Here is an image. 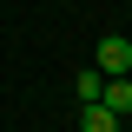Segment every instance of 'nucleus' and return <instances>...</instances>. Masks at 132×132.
Returning <instances> with one entry per match:
<instances>
[{
  "mask_svg": "<svg viewBox=\"0 0 132 132\" xmlns=\"http://www.w3.org/2000/svg\"><path fill=\"white\" fill-rule=\"evenodd\" d=\"M93 73H106V79H126V73H132V40H126V33L99 40V66H93Z\"/></svg>",
  "mask_w": 132,
  "mask_h": 132,
  "instance_id": "1",
  "label": "nucleus"
},
{
  "mask_svg": "<svg viewBox=\"0 0 132 132\" xmlns=\"http://www.w3.org/2000/svg\"><path fill=\"white\" fill-rule=\"evenodd\" d=\"M99 106L126 119V112H132V73H126V79H106V93H99Z\"/></svg>",
  "mask_w": 132,
  "mask_h": 132,
  "instance_id": "2",
  "label": "nucleus"
},
{
  "mask_svg": "<svg viewBox=\"0 0 132 132\" xmlns=\"http://www.w3.org/2000/svg\"><path fill=\"white\" fill-rule=\"evenodd\" d=\"M79 132H119V112H106V106L93 99V106L79 112Z\"/></svg>",
  "mask_w": 132,
  "mask_h": 132,
  "instance_id": "3",
  "label": "nucleus"
},
{
  "mask_svg": "<svg viewBox=\"0 0 132 132\" xmlns=\"http://www.w3.org/2000/svg\"><path fill=\"white\" fill-rule=\"evenodd\" d=\"M73 86H79V99H86V106H93V99L106 93V73H93V66H86V73H79V79H73Z\"/></svg>",
  "mask_w": 132,
  "mask_h": 132,
  "instance_id": "4",
  "label": "nucleus"
}]
</instances>
